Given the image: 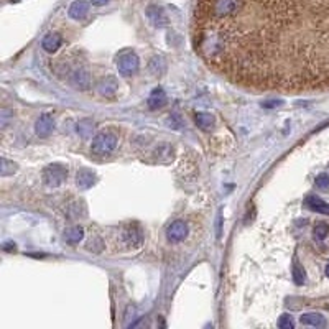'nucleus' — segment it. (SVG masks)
I'll return each mask as SVG.
<instances>
[{"label": "nucleus", "instance_id": "f257e3e1", "mask_svg": "<svg viewBox=\"0 0 329 329\" xmlns=\"http://www.w3.org/2000/svg\"><path fill=\"white\" fill-rule=\"evenodd\" d=\"M198 56L257 91L329 89V0H196Z\"/></svg>", "mask_w": 329, "mask_h": 329}, {"label": "nucleus", "instance_id": "f03ea898", "mask_svg": "<svg viewBox=\"0 0 329 329\" xmlns=\"http://www.w3.org/2000/svg\"><path fill=\"white\" fill-rule=\"evenodd\" d=\"M117 143H119V138L114 132L102 130L92 138L91 150H92V153L97 156H107L117 148Z\"/></svg>", "mask_w": 329, "mask_h": 329}, {"label": "nucleus", "instance_id": "7ed1b4c3", "mask_svg": "<svg viewBox=\"0 0 329 329\" xmlns=\"http://www.w3.org/2000/svg\"><path fill=\"white\" fill-rule=\"evenodd\" d=\"M68 176V168L61 163H53L48 165L43 170V183L46 186H61Z\"/></svg>", "mask_w": 329, "mask_h": 329}, {"label": "nucleus", "instance_id": "20e7f679", "mask_svg": "<svg viewBox=\"0 0 329 329\" xmlns=\"http://www.w3.org/2000/svg\"><path fill=\"white\" fill-rule=\"evenodd\" d=\"M138 68H140V61H138V56L135 53L125 51L117 56V69L120 76L132 77L138 71Z\"/></svg>", "mask_w": 329, "mask_h": 329}, {"label": "nucleus", "instance_id": "39448f33", "mask_svg": "<svg viewBox=\"0 0 329 329\" xmlns=\"http://www.w3.org/2000/svg\"><path fill=\"white\" fill-rule=\"evenodd\" d=\"M166 237L170 242H181L188 237V224L184 221H175L166 229Z\"/></svg>", "mask_w": 329, "mask_h": 329}, {"label": "nucleus", "instance_id": "423d86ee", "mask_svg": "<svg viewBox=\"0 0 329 329\" xmlns=\"http://www.w3.org/2000/svg\"><path fill=\"white\" fill-rule=\"evenodd\" d=\"M122 240L124 244L127 245L128 249H138L143 242V235H142V230L138 229V227H128V229L124 230L122 234Z\"/></svg>", "mask_w": 329, "mask_h": 329}, {"label": "nucleus", "instance_id": "0eeeda50", "mask_svg": "<svg viewBox=\"0 0 329 329\" xmlns=\"http://www.w3.org/2000/svg\"><path fill=\"white\" fill-rule=\"evenodd\" d=\"M54 128V119L50 114H43L36 120L35 124V132L38 137H48Z\"/></svg>", "mask_w": 329, "mask_h": 329}, {"label": "nucleus", "instance_id": "6e6552de", "mask_svg": "<svg viewBox=\"0 0 329 329\" xmlns=\"http://www.w3.org/2000/svg\"><path fill=\"white\" fill-rule=\"evenodd\" d=\"M87 13H89V3L86 0H76V2L71 3V7L68 10V15L73 20H82Z\"/></svg>", "mask_w": 329, "mask_h": 329}, {"label": "nucleus", "instance_id": "1a4fd4ad", "mask_svg": "<svg viewBox=\"0 0 329 329\" xmlns=\"http://www.w3.org/2000/svg\"><path fill=\"white\" fill-rule=\"evenodd\" d=\"M63 43V38L58 33H48L45 35V38L41 40V48L45 50L46 53H56L59 50V46Z\"/></svg>", "mask_w": 329, "mask_h": 329}, {"label": "nucleus", "instance_id": "9d476101", "mask_svg": "<svg viewBox=\"0 0 329 329\" xmlns=\"http://www.w3.org/2000/svg\"><path fill=\"white\" fill-rule=\"evenodd\" d=\"M147 17L148 20L153 23L155 26H165L168 23V18H166V13L161 10L160 7L156 5H150L147 8Z\"/></svg>", "mask_w": 329, "mask_h": 329}, {"label": "nucleus", "instance_id": "9b49d317", "mask_svg": "<svg viewBox=\"0 0 329 329\" xmlns=\"http://www.w3.org/2000/svg\"><path fill=\"white\" fill-rule=\"evenodd\" d=\"M194 122H196V125L201 128V130L209 132V130L214 128L216 119H214V115L209 114V112H198L196 115H194Z\"/></svg>", "mask_w": 329, "mask_h": 329}, {"label": "nucleus", "instance_id": "f8f14e48", "mask_svg": "<svg viewBox=\"0 0 329 329\" xmlns=\"http://www.w3.org/2000/svg\"><path fill=\"white\" fill-rule=\"evenodd\" d=\"M300 323L304 326H313V328H324L326 326V319L323 314L319 313H304L300 316Z\"/></svg>", "mask_w": 329, "mask_h": 329}, {"label": "nucleus", "instance_id": "ddd939ff", "mask_svg": "<svg viewBox=\"0 0 329 329\" xmlns=\"http://www.w3.org/2000/svg\"><path fill=\"white\" fill-rule=\"evenodd\" d=\"M117 89H119V86L114 77H104V79L99 82V87H97V91H99L101 96H104V97H114L117 94Z\"/></svg>", "mask_w": 329, "mask_h": 329}, {"label": "nucleus", "instance_id": "4468645a", "mask_svg": "<svg viewBox=\"0 0 329 329\" xmlns=\"http://www.w3.org/2000/svg\"><path fill=\"white\" fill-rule=\"evenodd\" d=\"M165 104H166V94H165V91L161 89V87H155V89L152 91L150 97H148V107H150L152 110H155V109L163 107Z\"/></svg>", "mask_w": 329, "mask_h": 329}, {"label": "nucleus", "instance_id": "2eb2a0df", "mask_svg": "<svg viewBox=\"0 0 329 329\" xmlns=\"http://www.w3.org/2000/svg\"><path fill=\"white\" fill-rule=\"evenodd\" d=\"M71 79L79 89H87V87H89V82H91L89 73H87V69H84V68H77L76 71L71 74Z\"/></svg>", "mask_w": 329, "mask_h": 329}, {"label": "nucleus", "instance_id": "dca6fc26", "mask_svg": "<svg viewBox=\"0 0 329 329\" xmlns=\"http://www.w3.org/2000/svg\"><path fill=\"white\" fill-rule=\"evenodd\" d=\"M76 183L82 189H89L96 183V175L91 170H81L76 176Z\"/></svg>", "mask_w": 329, "mask_h": 329}, {"label": "nucleus", "instance_id": "f3484780", "mask_svg": "<svg viewBox=\"0 0 329 329\" xmlns=\"http://www.w3.org/2000/svg\"><path fill=\"white\" fill-rule=\"evenodd\" d=\"M304 204H306L309 209L314 211V212H321V214H329V206L326 202L323 201V199H319L316 196H308L306 201H304Z\"/></svg>", "mask_w": 329, "mask_h": 329}, {"label": "nucleus", "instance_id": "a211bd4d", "mask_svg": "<svg viewBox=\"0 0 329 329\" xmlns=\"http://www.w3.org/2000/svg\"><path fill=\"white\" fill-rule=\"evenodd\" d=\"M82 237H84V230H82V227H79V226H74L64 232V239H66V242H69V244L81 242Z\"/></svg>", "mask_w": 329, "mask_h": 329}, {"label": "nucleus", "instance_id": "6ab92c4d", "mask_svg": "<svg viewBox=\"0 0 329 329\" xmlns=\"http://www.w3.org/2000/svg\"><path fill=\"white\" fill-rule=\"evenodd\" d=\"M17 170V165L15 163H10L7 158H2L0 160V171H2V176H8V175H13Z\"/></svg>", "mask_w": 329, "mask_h": 329}, {"label": "nucleus", "instance_id": "aec40b11", "mask_svg": "<svg viewBox=\"0 0 329 329\" xmlns=\"http://www.w3.org/2000/svg\"><path fill=\"white\" fill-rule=\"evenodd\" d=\"M293 280H295L296 285H303L304 280H306V278H304V270L300 267L298 262L293 263Z\"/></svg>", "mask_w": 329, "mask_h": 329}, {"label": "nucleus", "instance_id": "412c9836", "mask_svg": "<svg viewBox=\"0 0 329 329\" xmlns=\"http://www.w3.org/2000/svg\"><path fill=\"white\" fill-rule=\"evenodd\" d=\"M92 128H94V124L91 122V120H81L79 124H77V132L81 133L82 137H87L89 135V132H92Z\"/></svg>", "mask_w": 329, "mask_h": 329}, {"label": "nucleus", "instance_id": "4be33fe9", "mask_svg": "<svg viewBox=\"0 0 329 329\" xmlns=\"http://www.w3.org/2000/svg\"><path fill=\"white\" fill-rule=\"evenodd\" d=\"M293 326H295V323H293V319H291L290 314H281L280 319H278V328H281V329H291Z\"/></svg>", "mask_w": 329, "mask_h": 329}, {"label": "nucleus", "instance_id": "5701e85b", "mask_svg": "<svg viewBox=\"0 0 329 329\" xmlns=\"http://www.w3.org/2000/svg\"><path fill=\"white\" fill-rule=\"evenodd\" d=\"M316 186L319 188V189H328L329 188V175H326V173H323V175H318L316 176Z\"/></svg>", "mask_w": 329, "mask_h": 329}, {"label": "nucleus", "instance_id": "b1692460", "mask_svg": "<svg viewBox=\"0 0 329 329\" xmlns=\"http://www.w3.org/2000/svg\"><path fill=\"white\" fill-rule=\"evenodd\" d=\"M328 232H329V227L321 222V224H318L316 229H314V237H318L319 240H323L328 235Z\"/></svg>", "mask_w": 329, "mask_h": 329}, {"label": "nucleus", "instance_id": "393cba45", "mask_svg": "<svg viewBox=\"0 0 329 329\" xmlns=\"http://www.w3.org/2000/svg\"><path fill=\"white\" fill-rule=\"evenodd\" d=\"M8 117H13V112H10V110H7V109H3L2 110V127H5L7 122L10 120Z\"/></svg>", "mask_w": 329, "mask_h": 329}, {"label": "nucleus", "instance_id": "a878e982", "mask_svg": "<svg viewBox=\"0 0 329 329\" xmlns=\"http://www.w3.org/2000/svg\"><path fill=\"white\" fill-rule=\"evenodd\" d=\"M94 5H105V3L109 2V0H91Z\"/></svg>", "mask_w": 329, "mask_h": 329}, {"label": "nucleus", "instance_id": "bb28decb", "mask_svg": "<svg viewBox=\"0 0 329 329\" xmlns=\"http://www.w3.org/2000/svg\"><path fill=\"white\" fill-rule=\"evenodd\" d=\"M326 277H329V263H328V267H326Z\"/></svg>", "mask_w": 329, "mask_h": 329}]
</instances>
